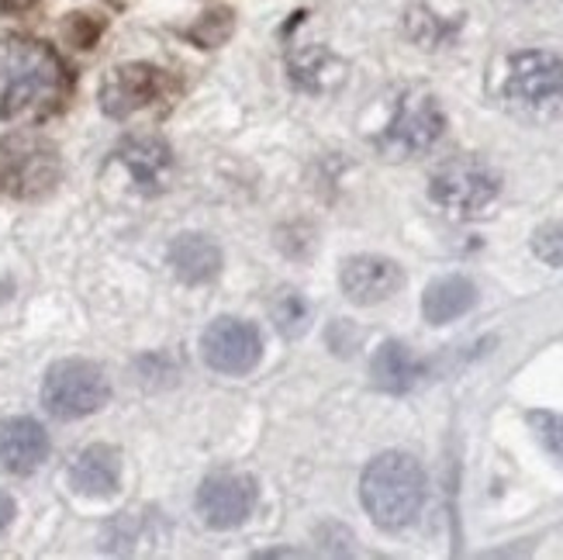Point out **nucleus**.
I'll return each instance as SVG.
<instances>
[{
  "instance_id": "nucleus-1",
  "label": "nucleus",
  "mask_w": 563,
  "mask_h": 560,
  "mask_svg": "<svg viewBox=\"0 0 563 560\" xmlns=\"http://www.w3.org/2000/svg\"><path fill=\"white\" fill-rule=\"evenodd\" d=\"M66 94V69L35 39H0V118L29 121L53 114Z\"/></svg>"
},
{
  "instance_id": "nucleus-2",
  "label": "nucleus",
  "mask_w": 563,
  "mask_h": 560,
  "mask_svg": "<svg viewBox=\"0 0 563 560\" xmlns=\"http://www.w3.org/2000/svg\"><path fill=\"white\" fill-rule=\"evenodd\" d=\"M360 502L380 529H405L426 505V471L411 453L374 457L360 477Z\"/></svg>"
},
{
  "instance_id": "nucleus-3",
  "label": "nucleus",
  "mask_w": 563,
  "mask_h": 560,
  "mask_svg": "<svg viewBox=\"0 0 563 560\" xmlns=\"http://www.w3.org/2000/svg\"><path fill=\"white\" fill-rule=\"evenodd\" d=\"M59 153L42 135H4L0 139V194L8 198H38L59 180Z\"/></svg>"
},
{
  "instance_id": "nucleus-4",
  "label": "nucleus",
  "mask_w": 563,
  "mask_h": 560,
  "mask_svg": "<svg viewBox=\"0 0 563 560\" xmlns=\"http://www.w3.org/2000/svg\"><path fill=\"white\" fill-rule=\"evenodd\" d=\"M501 194V177L481 160H450L429 180V198L450 218H481Z\"/></svg>"
},
{
  "instance_id": "nucleus-5",
  "label": "nucleus",
  "mask_w": 563,
  "mask_h": 560,
  "mask_svg": "<svg viewBox=\"0 0 563 560\" xmlns=\"http://www.w3.org/2000/svg\"><path fill=\"white\" fill-rule=\"evenodd\" d=\"M111 384L104 371L90 360H59L42 381V405L56 419H84L104 408Z\"/></svg>"
},
{
  "instance_id": "nucleus-6",
  "label": "nucleus",
  "mask_w": 563,
  "mask_h": 560,
  "mask_svg": "<svg viewBox=\"0 0 563 560\" xmlns=\"http://www.w3.org/2000/svg\"><path fill=\"white\" fill-rule=\"evenodd\" d=\"M508 101H516L526 111L550 114L563 108V59L547 48H526L508 63L505 80Z\"/></svg>"
},
{
  "instance_id": "nucleus-7",
  "label": "nucleus",
  "mask_w": 563,
  "mask_h": 560,
  "mask_svg": "<svg viewBox=\"0 0 563 560\" xmlns=\"http://www.w3.org/2000/svg\"><path fill=\"white\" fill-rule=\"evenodd\" d=\"M446 129V118L439 111L435 97L426 90H411L398 101V111L390 118V125L380 135V153L387 160H408V156H419L426 150L439 142Z\"/></svg>"
},
{
  "instance_id": "nucleus-8",
  "label": "nucleus",
  "mask_w": 563,
  "mask_h": 560,
  "mask_svg": "<svg viewBox=\"0 0 563 560\" xmlns=\"http://www.w3.org/2000/svg\"><path fill=\"white\" fill-rule=\"evenodd\" d=\"M201 356L218 374H250L263 356L260 332L256 326L229 319V315L214 319L201 336Z\"/></svg>"
},
{
  "instance_id": "nucleus-9",
  "label": "nucleus",
  "mask_w": 563,
  "mask_h": 560,
  "mask_svg": "<svg viewBox=\"0 0 563 560\" xmlns=\"http://www.w3.org/2000/svg\"><path fill=\"white\" fill-rule=\"evenodd\" d=\"M256 505V484L250 474L235 471H218L205 477L198 492V513L211 529H232L246 523Z\"/></svg>"
},
{
  "instance_id": "nucleus-10",
  "label": "nucleus",
  "mask_w": 563,
  "mask_h": 560,
  "mask_svg": "<svg viewBox=\"0 0 563 560\" xmlns=\"http://www.w3.org/2000/svg\"><path fill=\"white\" fill-rule=\"evenodd\" d=\"M339 284H342V290H346L350 301L377 305V301H387L390 295H398L401 284H405V274L395 260L360 253V256H350L346 263H342Z\"/></svg>"
},
{
  "instance_id": "nucleus-11",
  "label": "nucleus",
  "mask_w": 563,
  "mask_h": 560,
  "mask_svg": "<svg viewBox=\"0 0 563 560\" xmlns=\"http://www.w3.org/2000/svg\"><path fill=\"white\" fill-rule=\"evenodd\" d=\"M163 73L145 66V63H129L111 69L104 84H101V108L111 118H129L132 111L153 105L159 97Z\"/></svg>"
},
{
  "instance_id": "nucleus-12",
  "label": "nucleus",
  "mask_w": 563,
  "mask_h": 560,
  "mask_svg": "<svg viewBox=\"0 0 563 560\" xmlns=\"http://www.w3.org/2000/svg\"><path fill=\"white\" fill-rule=\"evenodd\" d=\"M118 160L125 163V169L132 174L135 187L142 194H159L169 187V177H174V153L169 145L156 135H135L118 150Z\"/></svg>"
},
{
  "instance_id": "nucleus-13",
  "label": "nucleus",
  "mask_w": 563,
  "mask_h": 560,
  "mask_svg": "<svg viewBox=\"0 0 563 560\" xmlns=\"http://www.w3.org/2000/svg\"><path fill=\"white\" fill-rule=\"evenodd\" d=\"M45 457H48V436L35 419L14 416L0 422V468L11 474H32L42 468Z\"/></svg>"
},
{
  "instance_id": "nucleus-14",
  "label": "nucleus",
  "mask_w": 563,
  "mask_h": 560,
  "mask_svg": "<svg viewBox=\"0 0 563 560\" xmlns=\"http://www.w3.org/2000/svg\"><path fill=\"white\" fill-rule=\"evenodd\" d=\"M118 481H121V457L114 447L104 443H93L87 447L69 468V484L73 492L90 495V498H108L118 492Z\"/></svg>"
},
{
  "instance_id": "nucleus-15",
  "label": "nucleus",
  "mask_w": 563,
  "mask_h": 560,
  "mask_svg": "<svg viewBox=\"0 0 563 560\" xmlns=\"http://www.w3.org/2000/svg\"><path fill=\"white\" fill-rule=\"evenodd\" d=\"M169 266L184 284H208L222 271V250L208 235L187 232L169 246Z\"/></svg>"
},
{
  "instance_id": "nucleus-16",
  "label": "nucleus",
  "mask_w": 563,
  "mask_h": 560,
  "mask_svg": "<svg viewBox=\"0 0 563 560\" xmlns=\"http://www.w3.org/2000/svg\"><path fill=\"white\" fill-rule=\"evenodd\" d=\"M474 305H477V287L460 274L432 281L422 295V315L432 326H446L460 319V315H467Z\"/></svg>"
},
{
  "instance_id": "nucleus-17",
  "label": "nucleus",
  "mask_w": 563,
  "mask_h": 560,
  "mask_svg": "<svg viewBox=\"0 0 563 560\" xmlns=\"http://www.w3.org/2000/svg\"><path fill=\"white\" fill-rule=\"evenodd\" d=\"M426 374L422 360L415 356L405 343H384L377 353H374V363H371V377L374 384L380 387V392L387 395H405L411 392L415 384H419V377Z\"/></svg>"
},
{
  "instance_id": "nucleus-18",
  "label": "nucleus",
  "mask_w": 563,
  "mask_h": 560,
  "mask_svg": "<svg viewBox=\"0 0 563 560\" xmlns=\"http://www.w3.org/2000/svg\"><path fill=\"white\" fill-rule=\"evenodd\" d=\"M342 69L335 56H329L325 48H305L301 56L290 59V77L308 90H322L325 87V73Z\"/></svg>"
},
{
  "instance_id": "nucleus-19",
  "label": "nucleus",
  "mask_w": 563,
  "mask_h": 560,
  "mask_svg": "<svg viewBox=\"0 0 563 560\" xmlns=\"http://www.w3.org/2000/svg\"><path fill=\"white\" fill-rule=\"evenodd\" d=\"M274 322L287 339H294V336H301L308 329L311 308H308V301L298 295V290H280L277 301H274Z\"/></svg>"
},
{
  "instance_id": "nucleus-20",
  "label": "nucleus",
  "mask_w": 563,
  "mask_h": 560,
  "mask_svg": "<svg viewBox=\"0 0 563 560\" xmlns=\"http://www.w3.org/2000/svg\"><path fill=\"white\" fill-rule=\"evenodd\" d=\"M526 422L532 426L536 432V440H540L560 464H563V416L560 411H550V408H532Z\"/></svg>"
},
{
  "instance_id": "nucleus-21",
  "label": "nucleus",
  "mask_w": 563,
  "mask_h": 560,
  "mask_svg": "<svg viewBox=\"0 0 563 560\" xmlns=\"http://www.w3.org/2000/svg\"><path fill=\"white\" fill-rule=\"evenodd\" d=\"M532 253L550 266H563V222H550L532 232Z\"/></svg>"
},
{
  "instance_id": "nucleus-22",
  "label": "nucleus",
  "mask_w": 563,
  "mask_h": 560,
  "mask_svg": "<svg viewBox=\"0 0 563 560\" xmlns=\"http://www.w3.org/2000/svg\"><path fill=\"white\" fill-rule=\"evenodd\" d=\"M14 519V498L4 492V488H0V532H4L8 529V523Z\"/></svg>"
},
{
  "instance_id": "nucleus-23",
  "label": "nucleus",
  "mask_w": 563,
  "mask_h": 560,
  "mask_svg": "<svg viewBox=\"0 0 563 560\" xmlns=\"http://www.w3.org/2000/svg\"><path fill=\"white\" fill-rule=\"evenodd\" d=\"M32 4H35V0H0V11H24Z\"/></svg>"
}]
</instances>
